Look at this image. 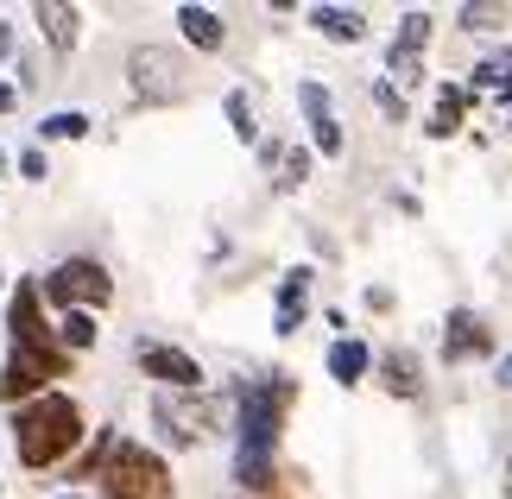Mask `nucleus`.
Returning a JSON list of instances; mask_svg holds the SVG:
<instances>
[{
  "label": "nucleus",
  "instance_id": "obj_1",
  "mask_svg": "<svg viewBox=\"0 0 512 499\" xmlns=\"http://www.w3.org/2000/svg\"><path fill=\"white\" fill-rule=\"evenodd\" d=\"M83 436H89L83 405H76L70 392H57V386L26 398V405L13 411V455H19V468H32V474L70 462V455L83 449Z\"/></svg>",
  "mask_w": 512,
  "mask_h": 499
},
{
  "label": "nucleus",
  "instance_id": "obj_2",
  "mask_svg": "<svg viewBox=\"0 0 512 499\" xmlns=\"http://www.w3.org/2000/svg\"><path fill=\"white\" fill-rule=\"evenodd\" d=\"M285 405H291V373L253 379V386L234 392V449L241 455H279Z\"/></svg>",
  "mask_w": 512,
  "mask_h": 499
},
{
  "label": "nucleus",
  "instance_id": "obj_3",
  "mask_svg": "<svg viewBox=\"0 0 512 499\" xmlns=\"http://www.w3.org/2000/svg\"><path fill=\"white\" fill-rule=\"evenodd\" d=\"M102 499H177V481H171V462L159 449L133 443V436H114L108 462H102Z\"/></svg>",
  "mask_w": 512,
  "mask_h": 499
},
{
  "label": "nucleus",
  "instance_id": "obj_4",
  "mask_svg": "<svg viewBox=\"0 0 512 499\" xmlns=\"http://www.w3.org/2000/svg\"><path fill=\"white\" fill-rule=\"evenodd\" d=\"M38 297H45L51 310H108L114 304V278L102 259H89V253H76V259H57V266L38 278Z\"/></svg>",
  "mask_w": 512,
  "mask_h": 499
},
{
  "label": "nucleus",
  "instance_id": "obj_5",
  "mask_svg": "<svg viewBox=\"0 0 512 499\" xmlns=\"http://www.w3.org/2000/svg\"><path fill=\"white\" fill-rule=\"evenodd\" d=\"M127 76H133V95H140L146 108H165V102H184V95H190L184 57H171L165 45H140L127 57Z\"/></svg>",
  "mask_w": 512,
  "mask_h": 499
},
{
  "label": "nucleus",
  "instance_id": "obj_6",
  "mask_svg": "<svg viewBox=\"0 0 512 499\" xmlns=\"http://www.w3.org/2000/svg\"><path fill=\"white\" fill-rule=\"evenodd\" d=\"M7 342H13V354H64L51 323H45L38 278H13V291H7Z\"/></svg>",
  "mask_w": 512,
  "mask_h": 499
},
{
  "label": "nucleus",
  "instance_id": "obj_7",
  "mask_svg": "<svg viewBox=\"0 0 512 499\" xmlns=\"http://www.w3.org/2000/svg\"><path fill=\"white\" fill-rule=\"evenodd\" d=\"M70 361L76 354H13L7 348V361H0V405H26V398L38 392H51V379H70Z\"/></svg>",
  "mask_w": 512,
  "mask_h": 499
},
{
  "label": "nucleus",
  "instance_id": "obj_8",
  "mask_svg": "<svg viewBox=\"0 0 512 499\" xmlns=\"http://www.w3.org/2000/svg\"><path fill=\"white\" fill-rule=\"evenodd\" d=\"M133 361H140L146 379H159L171 398H190V392L209 386V379H203V361H196V354H184V348H171V342H140V348H133Z\"/></svg>",
  "mask_w": 512,
  "mask_h": 499
},
{
  "label": "nucleus",
  "instance_id": "obj_9",
  "mask_svg": "<svg viewBox=\"0 0 512 499\" xmlns=\"http://www.w3.org/2000/svg\"><path fill=\"white\" fill-rule=\"evenodd\" d=\"M475 354H494V329H487V316L475 310H449V323H443V367H462V361H475Z\"/></svg>",
  "mask_w": 512,
  "mask_h": 499
},
{
  "label": "nucleus",
  "instance_id": "obj_10",
  "mask_svg": "<svg viewBox=\"0 0 512 499\" xmlns=\"http://www.w3.org/2000/svg\"><path fill=\"white\" fill-rule=\"evenodd\" d=\"M468 108H481L468 83H437L430 89V114H424V139H456L468 127Z\"/></svg>",
  "mask_w": 512,
  "mask_h": 499
},
{
  "label": "nucleus",
  "instance_id": "obj_11",
  "mask_svg": "<svg viewBox=\"0 0 512 499\" xmlns=\"http://www.w3.org/2000/svg\"><path fill=\"white\" fill-rule=\"evenodd\" d=\"M171 26L184 32V45H196V51H222L228 45V19L215 13V7H196V0H177Z\"/></svg>",
  "mask_w": 512,
  "mask_h": 499
},
{
  "label": "nucleus",
  "instance_id": "obj_12",
  "mask_svg": "<svg viewBox=\"0 0 512 499\" xmlns=\"http://www.w3.org/2000/svg\"><path fill=\"white\" fill-rule=\"evenodd\" d=\"M373 373H380V386L392 392V398H424V361L411 348H386V354H373Z\"/></svg>",
  "mask_w": 512,
  "mask_h": 499
},
{
  "label": "nucleus",
  "instance_id": "obj_13",
  "mask_svg": "<svg viewBox=\"0 0 512 499\" xmlns=\"http://www.w3.org/2000/svg\"><path fill=\"white\" fill-rule=\"evenodd\" d=\"M310 266H291L279 278V304H272V335H298L304 329V297H310Z\"/></svg>",
  "mask_w": 512,
  "mask_h": 499
},
{
  "label": "nucleus",
  "instance_id": "obj_14",
  "mask_svg": "<svg viewBox=\"0 0 512 499\" xmlns=\"http://www.w3.org/2000/svg\"><path fill=\"white\" fill-rule=\"evenodd\" d=\"M304 19L329 38V45H367V38H373L361 7H304Z\"/></svg>",
  "mask_w": 512,
  "mask_h": 499
},
{
  "label": "nucleus",
  "instance_id": "obj_15",
  "mask_svg": "<svg viewBox=\"0 0 512 499\" xmlns=\"http://www.w3.org/2000/svg\"><path fill=\"white\" fill-rule=\"evenodd\" d=\"M367 373H373V348L361 342V335H342V342H329V379H336L342 392H354Z\"/></svg>",
  "mask_w": 512,
  "mask_h": 499
},
{
  "label": "nucleus",
  "instance_id": "obj_16",
  "mask_svg": "<svg viewBox=\"0 0 512 499\" xmlns=\"http://www.w3.org/2000/svg\"><path fill=\"white\" fill-rule=\"evenodd\" d=\"M234 481H241V499H272L279 493V455H241L234 449Z\"/></svg>",
  "mask_w": 512,
  "mask_h": 499
},
{
  "label": "nucleus",
  "instance_id": "obj_17",
  "mask_svg": "<svg viewBox=\"0 0 512 499\" xmlns=\"http://www.w3.org/2000/svg\"><path fill=\"white\" fill-rule=\"evenodd\" d=\"M468 95H494V102L512 108V51H494V57H481L475 70H468Z\"/></svg>",
  "mask_w": 512,
  "mask_h": 499
},
{
  "label": "nucleus",
  "instance_id": "obj_18",
  "mask_svg": "<svg viewBox=\"0 0 512 499\" xmlns=\"http://www.w3.org/2000/svg\"><path fill=\"white\" fill-rule=\"evenodd\" d=\"M32 19L45 26V45L51 51H76V38H83V13L76 7H57V0H38Z\"/></svg>",
  "mask_w": 512,
  "mask_h": 499
},
{
  "label": "nucleus",
  "instance_id": "obj_19",
  "mask_svg": "<svg viewBox=\"0 0 512 499\" xmlns=\"http://www.w3.org/2000/svg\"><path fill=\"white\" fill-rule=\"evenodd\" d=\"M51 335H57V348H64V354H89L95 342H102V329H95V316H89V310H64Z\"/></svg>",
  "mask_w": 512,
  "mask_h": 499
},
{
  "label": "nucleus",
  "instance_id": "obj_20",
  "mask_svg": "<svg viewBox=\"0 0 512 499\" xmlns=\"http://www.w3.org/2000/svg\"><path fill=\"white\" fill-rule=\"evenodd\" d=\"M222 114H228V133L241 146H260V114H253V89H228L222 95Z\"/></svg>",
  "mask_w": 512,
  "mask_h": 499
},
{
  "label": "nucleus",
  "instance_id": "obj_21",
  "mask_svg": "<svg viewBox=\"0 0 512 499\" xmlns=\"http://www.w3.org/2000/svg\"><path fill=\"white\" fill-rule=\"evenodd\" d=\"M89 127H95V121H89L83 108H51L45 121H38V146H64V139H83Z\"/></svg>",
  "mask_w": 512,
  "mask_h": 499
},
{
  "label": "nucleus",
  "instance_id": "obj_22",
  "mask_svg": "<svg viewBox=\"0 0 512 499\" xmlns=\"http://www.w3.org/2000/svg\"><path fill=\"white\" fill-rule=\"evenodd\" d=\"M386 83L399 89V95L405 89H424V51H399V45H392L386 51Z\"/></svg>",
  "mask_w": 512,
  "mask_h": 499
},
{
  "label": "nucleus",
  "instance_id": "obj_23",
  "mask_svg": "<svg viewBox=\"0 0 512 499\" xmlns=\"http://www.w3.org/2000/svg\"><path fill=\"white\" fill-rule=\"evenodd\" d=\"M304 184H310V146H291V152L279 158V177H272V190L291 196V190H304Z\"/></svg>",
  "mask_w": 512,
  "mask_h": 499
},
{
  "label": "nucleus",
  "instance_id": "obj_24",
  "mask_svg": "<svg viewBox=\"0 0 512 499\" xmlns=\"http://www.w3.org/2000/svg\"><path fill=\"white\" fill-rule=\"evenodd\" d=\"M298 108H304V121H310V127L336 121V108H329V89L317 83V76H304V83H298Z\"/></svg>",
  "mask_w": 512,
  "mask_h": 499
},
{
  "label": "nucleus",
  "instance_id": "obj_25",
  "mask_svg": "<svg viewBox=\"0 0 512 499\" xmlns=\"http://www.w3.org/2000/svg\"><path fill=\"white\" fill-rule=\"evenodd\" d=\"M392 45H399V51H424V45H430V13L411 7V13L399 19V38H392Z\"/></svg>",
  "mask_w": 512,
  "mask_h": 499
},
{
  "label": "nucleus",
  "instance_id": "obj_26",
  "mask_svg": "<svg viewBox=\"0 0 512 499\" xmlns=\"http://www.w3.org/2000/svg\"><path fill=\"white\" fill-rule=\"evenodd\" d=\"M456 19H462L468 32H500V26H506L512 13H506V7H487V0H481V7H475V0H468V7H462Z\"/></svg>",
  "mask_w": 512,
  "mask_h": 499
},
{
  "label": "nucleus",
  "instance_id": "obj_27",
  "mask_svg": "<svg viewBox=\"0 0 512 499\" xmlns=\"http://www.w3.org/2000/svg\"><path fill=\"white\" fill-rule=\"evenodd\" d=\"M367 89H373V102H380V114H386V121H411V108H405V95H399V89H392V83H386V76H373V83H367Z\"/></svg>",
  "mask_w": 512,
  "mask_h": 499
},
{
  "label": "nucleus",
  "instance_id": "obj_28",
  "mask_svg": "<svg viewBox=\"0 0 512 499\" xmlns=\"http://www.w3.org/2000/svg\"><path fill=\"white\" fill-rule=\"evenodd\" d=\"M310 152H323V158H342V152H348L342 121H323V127H310Z\"/></svg>",
  "mask_w": 512,
  "mask_h": 499
},
{
  "label": "nucleus",
  "instance_id": "obj_29",
  "mask_svg": "<svg viewBox=\"0 0 512 499\" xmlns=\"http://www.w3.org/2000/svg\"><path fill=\"white\" fill-rule=\"evenodd\" d=\"M19 177H26V184H45V177H51L45 146H26V152H19Z\"/></svg>",
  "mask_w": 512,
  "mask_h": 499
},
{
  "label": "nucleus",
  "instance_id": "obj_30",
  "mask_svg": "<svg viewBox=\"0 0 512 499\" xmlns=\"http://www.w3.org/2000/svg\"><path fill=\"white\" fill-rule=\"evenodd\" d=\"M0 57L19 64V26H13V19H0Z\"/></svg>",
  "mask_w": 512,
  "mask_h": 499
},
{
  "label": "nucleus",
  "instance_id": "obj_31",
  "mask_svg": "<svg viewBox=\"0 0 512 499\" xmlns=\"http://www.w3.org/2000/svg\"><path fill=\"white\" fill-rule=\"evenodd\" d=\"M19 108V83H0V114H13Z\"/></svg>",
  "mask_w": 512,
  "mask_h": 499
},
{
  "label": "nucleus",
  "instance_id": "obj_32",
  "mask_svg": "<svg viewBox=\"0 0 512 499\" xmlns=\"http://www.w3.org/2000/svg\"><path fill=\"white\" fill-rule=\"evenodd\" d=\"M500 386L512 392V354H506V361H500Z\"/></svg>",
  "mask_w": 512,
  "mask_h": 499
},
{
  "label": "nucleus",
  "instance_id": "obj_33",
  "mask_svg": "<svg viewBox=\"0 0 512 499\" xmlns=\"http://www.w3.org/2000/svg\"><path fill=\"white\" fill-rule=\"evenodd\" d=\"M500 487H506V493H512V462H506V481H500Z\"/></svg>",
  "mask_w": 512,
  "mask_h": 499
},
{
  "label": "nucleus",
  "instance_id": "obj_34",
  "mask_svg": "<svg viewBox=\"0 0 512 499\" xmlns=\"http://www.w3.org/2000/svg\"><path fill=\"white\" fill-rule=\"evenodd\" d=\"M506 139H512V114H506Z\"/></svg>",
  "mask_w": 512,
  "mask_h": 499
},
{
  "label": "nucleus",
  "instance_id": "obj_35",
  "mask_svg": "<svg viewBox=\"0 0 512 499\" xmlns=\"http://www.w3.org/2000/svg\"><path fill=\"white\" fill-rule=\"evenodd\" d=\"M0 171H7V152H0Z\"/></svg>",
  "mask_w": 512,
  "mask_h": 499
},
{
  "label": "nucleus",
  "instance_id": "obj_36",
  "mask_svg": "<svg viewBox=\"0 0 512 499\" xmlns=\"http://www.w3.org/2000/svg\"><path fill=\"white\" fill-rule=\"evenodd\" d=\"M57 499H76V493H57Z\"/></svg>",
  "mask_w": 512,
  "mask_h": 499
}]
</instances>
